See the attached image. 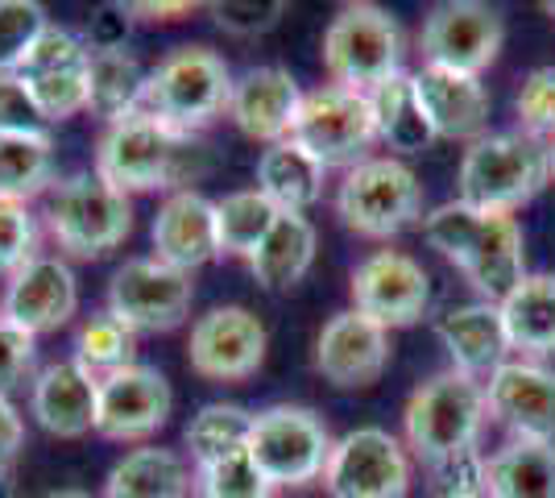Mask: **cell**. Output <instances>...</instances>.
<instances>
[{"label": "cell", "instance_id": "51", "mask_svg": "<svg viewBox=\"0 0 555 498\" xmlns=\"http://www.w3.org/2000/svg\"><path fill=\"white\" fill-rule=\"evenodd\" d=\"M464 498H486V495H464Z\"/></svg>", "mask_w": 555, "mask_h": 498}, {"label": "cell", "instance_id": "23", "mask_svg": "<svg viewBox=\"0 0 555 498\" xmlns=\"http://www.w3.org/2000/svg\"><path fill=\"white\" fill-rule=\"evenodd\" d=\"M95 391H100V379H92L75 357L50 361L29 386V416L50 436L79 440L95 432Z\"/></svg>", "mask_w": 555, "mask_h": 498}, {"label": "cell", "instance_id": "14", "mask_svg": "<svg viewBox=\"0 0 555 498\" xmlns=\"http://www.w3.org/2000/svg\"><path fill=\"white\" fill-rule=\"evenodd\" d=\"M88 67H92V50L83 47V38H75L63 25H47L13 75L34 95L47 125H54L88 113Z\"/></svg>", "mask_w": 555, "mask_h": 498}, {"label": "cell", "instance_id": "21", "mask_svg": "<svg viewBox=\"0 0 555 498\" xmlns=\"http://www.w3.org/2000/svg\"><path fill=\"white\" fill-rule=\"evenodd\" d=\"M154 258L195 274L199 266L220 258V233H216V200L204 191L179 188L163 200V208L154 216Z\"/></svg>", "mask_w": 555, "mask_h": 498}, {"label": "cell", "instance_id": "31", "mask_svg": "<svg viewBox=\"0 0 555 498\" xmlns=\"http://www.w3.org/2000/svg\"><path fill=\"white\" fill-rule=\"evenodd\" d=\"M370 104L373 117H377V142L390 150V158L393 154H423L436 142V129H431V120L415 95V79L406 72L386 79L382 88H373Z\"/></svg>", "mask_w": 555, "mask_h": 498}, {"label": "cell", "instance_id": "34", "mask_svg": "<svg viewBox=\"0 0 555 498\" xmlns=\"http://www.w3.org/2000/svg\"><path fill=\"white\" fill-rule=\"evenodd\" d=\"M278 208L257 188L229 191L224 200H216V233H220V254L229 258H254V250L274 229Z\"/></svg>", "mask_w": 555, "mask_h": 498}, {"label": "cell", "instance_id": "38", "mask_svg": "<svg viewBox=\"0 0 555 498\" xmlns=\"http://www.w3.org/2000/svg\"><path fill=\"white\" fill-rule=\"evenodd\" d=\"M50 25L47 9L34 0H0V75L17 72L29 47Z\"/></svg>", "mask_w": 555, "mask_h": 498}, {"label": "cell", "instance_id": "7", "mask_svg": "<svg viewBox=\"0 0 555 498\" xmlns=\"http://www.w3.org/2000/svg\"><path fill=\"white\" fill-rule=\"evenodd\" d=\"M324 72L336 88L370 95L402 72V29L382 4H345L324 29Z\"/></svg>", "mask_w": 555, "mask_h": 498}, {"label": "cell", "instance_id": "5", "mask_svg": "<svg viewBox=\"0 0 555 498\" xmlns=\"http://www.w3.org/2000/svg\"><path fill=\"white\" fill-rule=\"evenodd\" d=\"M47 233L70 258H104L133 233V200L95 170L59 179L47 195Z\"/></svg>", "mask_w": 555, "mask_h": 498}, {"label": "cell", "instance_id": "50", "mask_svg": "<svg viewBox=\"0 0 555 498\" xmlns=\"http://www.w3.org/2000/svg\"><path fill=\"white\" fill-rule=\"evenodd\" d=\"M552 179H555V142H552Z\"/></svg>", "mask_w": 555, "mask_h": 498}, {"label": "cell", "instance_id": "42", "mask_svg": "<svg viewBox=\"0 0 555 498\" xmlns=\"http://www.w3.org/2000/svg\"><path fill=\"white\" fill-rule=\"evenodd\" d=\"M133 4H95L88 25H83V47L92 50V54H108V50H125L129 42V34H133Z\"/></svg>", "mask_w": 555, "mask_h": 498}, {"label": "cell", "instance_id": "29", "mask_svg": "<svg viewBox=\"0 0 555 498\" xmlns=\"http://www.w3.org/2000/svg\"><path fill=\"white\" fill-rule=\"evenodd\" d=\"M191 470L175 449L141 445L125 452L104 477V498H186L191 495Z\"/></svg>", "mask_w": 555, "mask_h": 498}, {"label": "cell", "instance_id": "41", "mask_svg": "<svg viewBox=\"0 0 555 498\" xmlns=\"http://www.w3.org/2000/svg\"><path fill=\"white\" fill-rule=\"evenodd\" d=\"M286 13V0H220L211 4V22L232 38H257L270 34Z\"/></svg>", "mask_w": 555, "mask_h": 498}, {"label": "cell", "instance_id": "27", "mask_svg": "<svg viewBox=\"0 0 555 498\" xmlns=\"http://www.w3.org/2000/svg\"><path fill=\"white\" fill-rule=\"evenodd\" d=\"M315 245H320V238H315V225L307 216L282 213L249 258L257 286L278 295V291H291L295 283H302L311 261H315Z\"/></svg>", "mask_w": 555, "mask_h": 498}, {"label": "cell", "instance_id": "1", "mask_svg": "<svg viewBox=\"0 0 555 498\" xmlns=\"http://www.w3.org/2000/svg\"><path fill=\"white\" fill-rule=\"evenodd\" d=\"M423 238L461 270L489 304H502L514 286L527 279L522 225L514 216L481 213L464 200H448L423 216Z\"/></svg>", "mask_w": 555, "mask_h": 498}, {"label": "cell", "instance_id": "17", "mask_svg": "<svg viewBox=\"0 0 555 498\" xmlns=\"http://www.w3.org/2000/svg\"><path fill=\"white\" fill-rule=\"evenodd\" d=\"M170 407H175V391H170L163 370L133 361V366L116 370L108 379H100L95 432L104 440H116V445L150 440L170 420Z\"/></svg>", "mask_w": 555, "mask_h": 498}, {"label": "cell", "instance_id": "36", "mask_svg": "<svg viewBox=\"0 0 555 498\" xmlns=\"http://www.w3.org/2000/svg\"><path fill=\"white\" fill-rule=\"evenodd\" d=\"M138 354V332H129L113 311H100L92 320H83L75 332V361L92 374V379H108L116 370L133 366Z\"/></svg>", "mask_w": 555, "mask_h": 498}, {"label": "cell", "instance_id": "18", "mask_svg": "<svg viewBox=\"0 0 555 498\" xmlns=\"http://www.w3.org/2000/svg\"><path fill=\"white\" fill-rule=\"evenodd\" d=\"M489 416L509 440H552L555 445V370L531 357H506L486 379Z\"/></svg>", "mask_w": 555, "mask_h": 498}, {"label": "cell", "instance_id": "25", "mask_svg": "<svg viewBox=\"0 0 555 498\" xmlns=\"http://www.w3.org/2000/svg\"><path fill=\"white\" fill-rule=\"evenodd\" d=\"M436 336L452 357V370H461L468 379L486 382L502 361H506V329H502V311L489 299L448 308L436 320Z\"/></svg>", "mask_w": 555, "mask_h": 498}, {"label": "cell", "instance_id": "24", "mask_svg": "<svg viewBox=\"0 0 555 498\" xmlns=\"http://www.w3.org/2000/svg\"><path fill=\"white\" fill-rule=\"evenodd\" d=\"M415 95L423 104V113L431 120L436 138H481L489 120V92L481 84V75H461V72H443V67H418L415 75Z\"/></svg>", "mask_w": 555, "mask_h": 498}, {"label": "cell", "instance_id": "28", "mask_svg": "<svg viewBox=\"0 0 555 498\" xmlns=\"http://www.w3.org/2000/svg\"><path fill=\"white\" fill-rule=\"evenodd\" d=\"M324 170L320 158H311L299 142L266 145L257 158V191L274 204L278 213H307L324 195Z\"/></svg>", "mask_w": 555, "mask_h": 498}, {"label": "cell", "instance_id": "12", "mask_svg": "<svg viewBox=\"0 0 555 498\" xmlns=\"http://www.w3.org/2000/svg\"><path fill=\"white\" fill-rule=\"evenodd\" d=\"M502 42H506L502 13L481 0H443L423 17V29H418V50L427 67L461 75L486 72L498 59Z\"/></svg>", "mask_w": 555, "mask_h": 498}, {"label": "cell", "instance_id": "46", "mask_svg": "<svg viewBox=\"0 0 555 498\" xmlns=\"http://www.w3.org/2000/svg\"><path fill=\"white\" fill-rule=\"evenodd\" d=\"M22 445H25V420H22V411L9 404V399H0V470H9V465L17 461Z\"/></svg>", "mask_w": 555, "mask_h": 498}, {"label": "cell", "instance_id": "33", "mask_svg": "<svg viewBox=\"0 0 555 498\" xmlns=\"http://www.w3.org/2000/svg\"><path fill=\"white\" fill-rule=\"evenodd\" d=\"M54 183L50 133H0V200L29 204Z\"/></svg>", "mask_w": 555, "mask_h": 498}, {"label": "cell", "instance_id": "52", "mask_svg": "<svg viewBox=\"0 0 555 498\" xmlns=\"http://www.w3.org/2000/svg\"><path fill=\"white\" fill-rule=\"evenodd\" d=\"M0 320H4V311H0Z\"/></svg>", "mask_w": 555, "mask_h": 498}, {"label": "cell", "instance_id": "26", "mask_svg": "<svg viewBox=\"0 0 555 498\" xmlns=\"http://www.w3.org/2000/svg\"><path fill=\"white\" fill-rule=\"evenodd\" d=\"M506 345L518 357H552L555 354V274H527L522 283L498 304Z\"/></svg>", "mask_w": 555, "mask_h": 498}, {"label": "cell", "instance_id": "48", "mask_svg": "<svg viewBox=\"0 0 555 498\" xmlns=\"http://www.w3.org/2000/svg\"><path fill=\"white\" fill-rule=\"evenodd\" d=\"M42 498H92L88 490H75V486H63V490H50V495Z\"/></svg>", "mask_w": 555, "mask_h": 498}, {"label": "cell", "instance_id": "4", "mask_svg": "<svg viewBox=\"0 0 555 498\" xmlns=\"http://www.w3.org/2000/svg\"><path fill=\"white\" fill-rule=\"evenodd\" d=\"M191 154H195L191 133H179L150 113H133L104 129V138L95 145V175L125 195L158 188L179 191Z\"/></svg>", "mask_w": 555, "mask_h": 498}, {"label": "cell", "instance_id": "9", "mask_svg": "<svg viewBox=\"0 0 555 498\" xmlns=\"http://www.w3.org/2000/svg\"><path fill=\"white\" fill-rule=\"evenodd\" d=\"M332 436L324 420L311 407L274 404L254 416L249 432V457L257 470L270 477V486H311L324 477V465L332 457Z\"/></svg>", "mask_w": 555, "mask_h": 498}, {"label": "cell", "instance_id": "49", "mask_svg": "<svg viewBox=\"0 0 555 498\" xmlns=\"http://www.w3.org/2000/svg\"><path fill=\"white\" fill-rule=\"evenodd\" d=\"M0 498H13V482H9V470H0Z\"/></svg>", "mask_w": 555, "mask_h": 498}, {"label": "cell", "instance_id": "37", "mask_svg": "<svg viewBox=\"0 0 555 498\" xmlns=\"http://www.w3.org/2000/svg\"><path fill=\"white\" fill-rule=\"evenodd\" d=\"M195 495L199 498H274L270 477L257 470L249 449H236L220 461L195 465Z\"/></svg>", "mask_w": 555, "mask_h": 498}, {"label": "cell", "instance_id": "2", "mask_svg": "<svg viewBox=\"0 0 555 498\" xmlns=\"http://www.w3.org/2000/svg\"><path fill=\"white\" fill-rule=\"evenodd\" d=\"M486 420V382L468 379V374L448 366L427 382H418L406 399V411H402L406 452L431 470L440 461H452L461 452L477 449Z\"/></svg>", "mask_w": 555, "mask_h": 498}, {"label": "cell", "instance_id": "45", "mask_svg": "<svg viewBox=\"0 0 555 498\" xmlns=\"http://www.w3.org/2000/svg\"><path fill=\"white\" fill-rule=\"evenodd\" d=\"M0 133H47V117L13 72L0 75Z\"/></svg>", "mask_w": 555, "mask_h": 498}, {"label": "cell", "instance_id": "20", "mask_svg": "<svg viewBox=\"0 0 555 498\" xmlns=\"http://www.w3.org/2000/svg\"><path fill=\"white\" fill-rule=\"evenodd\" d=\"M390 366V332L357 308L336 311L315 336V370L340 391L373 386Z\"/></svg>", "mask_w": 555, "mask_h": 498}, {"label": "cell", "instance_id": "22", "mask_svg": "<svg viewBox=\"0 0 555 498\" xmlns=\"http://www.w3.org/2000/svg\"><path fill=\"white\" fill-rule=\"evenodd\" d=\"M299 79L286 72V67H254L232 84L229 100V117L232 125L254 138V142L278 145L291 138L295 117H299Z\"/></svg>", "mask_w": 555, "mask_h": 498}, {"label": "cell", "instance_id": "39", "mask_svg": "<svg viewBox=\"0 0 555 498\" xmlns=\"http://www.w3.org/2000/svg\"><path fill=\"white\" fill-rule=\"evenodd\" d=\"M514 113L522 133L534 142H555V67H539L522 79V88L514 95Z\"/></svg>", "mask_w": 555, "mask_h": 498}, {"label": "cell", "instance_id": "19", "mask_svg": "<svg viewBox=\"0 0 555 498\" xmlns=\"http://www.w3.org/2000/svg\"><path fill=\"white\" fill-rule=\"evenodd\" d=\"M75 308H79L75 270L54 254H38L22 270H13L4 283V299H0L4 320L34 336L59 332L75 316Z\"/></svg>", "mask_w": 555, "mask_h": 498}, {"label": "cell", "instance_id": "3", "mask_svg": "<svg viewBox=\"0 0 555 498\" xmlns=\"http://www.w3.org/2000/svg\"><path fill=\"white\" fill-rule=\"evenodd\" d=\"M552 183V145L518 133H481L464 150L456 188L464 204L481 213L514 216Z\"/></svg>", "mask_w": 555, "mask_h": 498}, {"label": "cell", "instance_id": "13", "mask_svg": "<svg viewBox=\"0 0 555 498\" xmlns=\"http://www.w3.org/2000/svg\"><path fill=\"white\" fill-rule=\"evenodd\" d=\"M195 299V283L186 270H175L150 258H129L108 283V311L129 332H170L179 329Z\"/></svg>", "mask_w": 555, "mask_h": 498}, {"label": "cell", "instance_id": "35", "mask_svg": "<svg viewBox=\"0 0 555 498\" xmlns=\"http://www.w3.org/2000/svg\"><path fill=\"white\" fill-rule=\"evenodd\" d=\"M249 432H254V411L236 404H208L191 416L183 440L195 457V465H208V461H220L229 452L245 449Z\"/></svg>", "mask_w": 555, "mask_h": 498}, {"label": "cell", "instance_id": "6", "mask_svg": "<svg viewBox=\"0 0 555 498\" xmlns=\"http://www.w3.org/2000/svg\"><path fill=\"white\" fill-rule=\"evenodd\" d=\"M232 84L236 79H232L229 63L211 47H179L145 75L141 113L195 138L204 125L229 113Z\"/></svg>", "mask_w": 555, "mask_h": 498}, {"label": "cell", "instance_id": "43", "mask_svg": "<svg viewBox=\"0 0 555 498\" xmlns=\"http://www.w3.org/2000/svg\"><path fill=\"white\" fill-rule=\"evenodd\" d=\"M38 357V336L0 320V399H9L13 386H22L25 374L34 370Z\"/></svg>", "mask_w": 555, "mask_h": 498}, {"label": "cell", "instance_id": "8", "mask_svg": "<svg viewBox=\"0 0 555 498\" xmlns=\"http://www.w3.org/2000/svg\"><path fill=\"white\" fill-rule=\"evenodd\" d=\"M336 216L357 238L390 241L423 220V183L402 158H365L336 191Z\"/></svg>", "mask_w": 555, "mask_h": 498}, {"label": "cell", "instance_id": "16", "mask_svg": "<svg viewBox=\"0 0 555 498\" xmlns=\"http://www.w3.org/2000/svg\"><path fill=\"white\" fill-rule=\"evenodd\" d=\"M348 295L352 308L361 316L377 320L382 329H411L427 316L431 304V279L423 270V261H415L402 250H377L361 261L348 279Z\"/></svg>", "mask_w": 555, "mask_h": 498}, {"label": "cell", "instance_id": "44", "mask_svg": "<svg viewBox=\"0 0 555 498\" xmlns=\"http://www.w3.org/2000/svg\"><path fill=\"white\" fill-rule=\"evenodd\" d=\"M431 486H436V498L486 495V457L473 449L452 457V461L431 465Z\"/></svg>", "mask_w": 555, "mask_h": 498}, {"label": "cell", "instance_id": "40", "mask_svg": "<svg viewBox=\"0 0 555 498\" xmlns=\"http://www.w3.org/2000/svg\"><path fill=\"white\" fill-rule=\"evenodd\" d=\"M29 258H38V220L29 204L0 200V274L22 270Z\"/></svg>", "mask_w": 555, "mask_h": 498}, {"label": "cell", "instance_id": "30", "mask_svg": "<svg viewBox=\"0 0 555 498\" xmlns=\"http://www.w3.org/2000/svg\"><path fill=\"white\" fill-rule=\"evenodd\" d=\"M486 498H555L552 440H506L486 457Z\"/></svg>", "mask_w": 555, "mask_h": 498}, {"label": "cell", "instance_id": "11", "mask_svg": "<svg viewBox=\"0 0 555 498\" xmlns=\"http://www.w3.org/2000/svg\"><path fill=\"white\" fill-rule=\"evenodd\" d=\"M320 482L327 498H406L411 452L386 427H352L332 445Z\"/></svg>", "mask_w": 555, "mask_h": 498}, {"label": "cell", "instance_id": "10", "mask_svg": "<svg viewBox=\"0 0 555 498\" xmlns=\"http://www.w3.org/2000/svg\"><path fill=\"white\" fill-rule=\"evenodd\" d=\"M291 142H299L311 158L324 166L365 163V150L377 142V117L365 92L324 84L315 92H302L299 117L291 129Z\"/></svg>", "mask_w": 555, "mask_h": 498}, {"label": "cell", "instance_id": "32", "mask_svg": "<svg viewBox=\"0 0 555 498\" xmlns=\"http://www.w3.org/2000/svg\"><path fill=\"white\" fill-rule=\"evenodd\" d=\"M145 67L138 54L129 50H108V54H92L88 67V113L104 117L108 125L141 113V95H145Z\"/></svg>", "mask_w": 555, "mask_h": 498}, {"label": "cell", "instance_id": "15", "mask_svg": "<svg viewBox=\"0 0 555 498\" xmlns=\"http://www.w3.org/2000/svg\"><path fill=\"white\" fill-rule=\"evenodd\" d=\"M266 324L241 304L204 311L186 336V366L208 382H245L266 361Z\"/></svg>", "mask_w": 555, "mask_h": 498}, {"label": "cell", "instance_id": "47", "mask_svg": "<svg viewBox=\"0 0 555 498\" xmlns=\"http://www.w3.org/2000/svg\"><path fill=\"white\" fill-rule=\"evenodd\" d=\"M195 4L191 0H133V17H141V22H179V17H186Z\"/></svg>", "mask_w": 555, "mask_h": 498}]
</instances>
